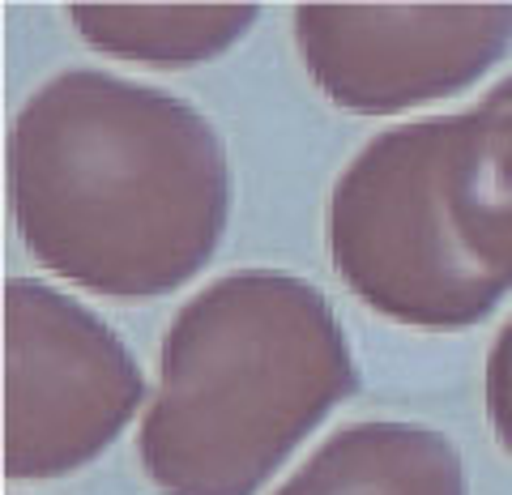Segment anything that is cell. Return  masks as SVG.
<instances>
[{"instance_id":"cell-1","label":"cell","mask_w":512,"mask_h":495,"mask_svg":"<svg viewBox=\"0 0 512 495\" xmlns=\"http://www.w3.org/2000/svg\"><path fill=\"white\" fill-rule=\"evenodd\" d=\"M9 205L30 257L94 295L184 286L227 231L214 124L167 90L64 69L9 129Z\"/></svg>"},{"instance_id":"cell-2","label":"cell","mask_w":512,"mask_h":495,"mask_svg":"<svg viewBox=\"0 0 512 495\" xmlns=\"http://www.w3.org/2000/svg\"><path fill=\"white\" fill-rule=\"evenodd\" d=\"M355 389L325 295L282 269H235L167 329L141 470L163 495H252Z\"/></svg>"},{"instance_id":"cell-3","label":"cell","mask_w":512,"mask_h":495,"mask_svg":"<svg viewBox=\"0 0 512 495\" xmlns=\"http://www.w3.org/2000/svg\"><path fill=\"white\" fill-rule=\"evenodd\" d=\"M461 116L376 133L350 158L329 201V248L367 308L414 329L478 325L508 295L470 257L448 210V163Z\"/></svg>"},{"instance_id":"cell-4","label":"cell","mask_w":512,"mask_h":495,"mask_svg":"<svg viewBox=\"0 0 512 495\" xmlns=\"http://www.w3.org/2000/svg\"><path fill=\"white\" fill-rule=\"evenodd\" d=\"M146 380L99 316L43 282L5 286V478L82 470L124 431Z\"/></svg>"},{"instance_id":"cell-5","label":"cell","mask_w":512,"mask_h":495,"mask_svg":"<svg viewBox=\"0 0 512 495\" xmlns=\"http://www.w3.org/2000/svg\"><path fill=\"white\" fill-rule=\"evenodd\" d=\"M295 43L342 111L393 116L478 82L512 47V5H299Z\"/></svg>"},{"instance_id":"cell-6","label":"cell","mask_w":512,"mask_h":495,"mask_svg":"<svg viewBox=\"0 0 512 495\" xmlns=\"http://www.w3.org/2000/svg\"><path fill=\"white\" fill-rule=\"evenodd\" d=\"M274 495H470V483L440 431L355 423L329 436Z\"/></svg>"},{"instance_id":"cell-7","label":"cell","mask_w":512,"mask_h":495,"mask_svg":"<svg viewBox=\"0 0 512 495\" xmlns=\"http://www.w3.org/2000/svg\"><path fill=\"white\" fill-rule=\"evenodd\" d=\"M448 210L470 257L512 291V77L461 116Z\"/></svg>"},{"instance_id":"cell-8","label":"cell","mask_w":512,"mask_h":495,"mask_svg":"<svg viewBox=\"0 0 512 495\" xmlns=\"http://www.w3.org/2000/svg\"><path fill=\"white\" fill-rule=\"evenodd\" d=\"M90 47L146 65L214 60L256 22V5H69Z\"/></svg>"},{"instance_id":"cell-9","label":"cell","mask_w":512,"mask_h":495,"mask_svg":"<svg viewBox=\"0 0 512 495\" xmlns=\"http://www.w3.org/2000/svg\"><path fill=\"white\" fill-rule=\"evenodd\" d=\"M487 419L512 453V321L495 333V346L487 355Z\"/></svg>"}]
</instances>
